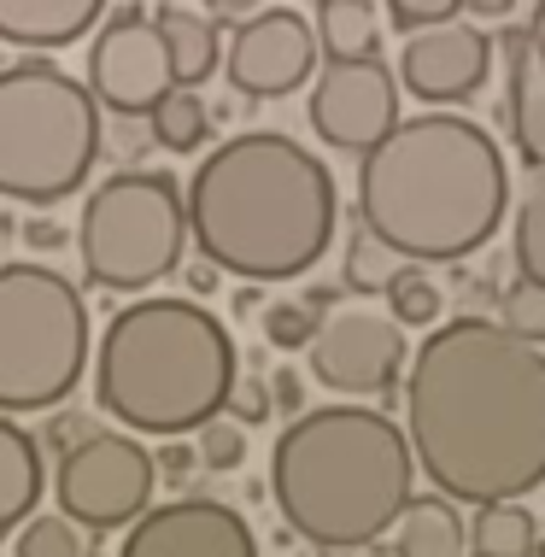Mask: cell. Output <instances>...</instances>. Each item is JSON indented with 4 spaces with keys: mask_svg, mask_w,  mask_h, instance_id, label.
I'll return each instance as SVG.
<instances>
[{
    "mask_svg": "<svg viewBox=\"0 0 545 557\" xmlns=\"http://www.w3.org/2000/svg\"><path fill=\"white\" fill-rule=\"evenodd\" d=\"M393 557H469V529L441 493H411L393 522Z\"/></svg>",
    "mask_w": 545,
    "mask_h": 557,
    "instance_id": "cell-18",
    "label": "cell"
},
{
    "mask_svg": "<svg viewBox=\"0 0 545 557\" xmlns=\"http://www.w3.org/2000/svg\"><path fill=\"white\" fill-rule=\"evenodd\" d=\"M36 499H41V451L18 423L0 417V534L24 529Z\"/></svg>",
    "mask_w": 545,
    "mask_h": 557,
    "instance_id": "cell-21",
    "label": "cell"
},
{
    "mask_svg": "<svg viewBox=\"0 0 545 557\" xmlns=\"http://www.w3.org/2000/svg\"><path fill=\"white\" fill-rule=\"evenodd\" d=\"M200 434V463L206 470H218V475H230L247 463V429L235 423V417H211L206 429H194Z\"/></svg>",
    "mask_w": 545,
    "mask_h": 557,
    "instance_id": "cell-29",
    "label": "cell"
},
{
    "mask_svg": "<svg viewBox=\"0 0 545 557\" xmlns=\"http://www.w3.org/2000/svg\"><path fill=\"white\" fill-rule=\"evenodd\" d=\"M270 411H276V405H270V387L259 382V375H235V387H230V405H223V417H235L240 429H252V423H264Z\"/></svg>",
    "mask_w": 545,
    "mask_h": 557,
    "instance_id": "cell-32",
    "label": "cell"
},
{
    "mask_svg": "<svg viewBox=\"0 0 545 557\" xmlns=\"http://www.w3.org/2000/svg\"><path fill=\"white\" fill-rule=\"evenodd\" d=\"M153 451L129 434H83L77 446H65L53 470V499H59V517L77 522V529H129L141 522L147 499H153Z\"/></svg>",
    "mask_w": 545,
    "mask_h": 557,
    "instance_id": "cell-9",
    "label": "cell"
},
{
    "mask_svg": "<svg viewBox=\"0 0 545 557\" xmlns=\"http://www.w3.org/2000/svg\"><path fill=\"white\" fill-rule=\"evenodd\" d=\"M417 458L405 429L370 405L299 411L270 446V499L317 552L340 557L393 534L411 505Z\"/></svg>",
    "mask_w": 545,
    "mask_h": 557,
    "instance_id": "cell-4",
    "label": "cell"
},
{
    "mask_svg": "<svg viewBox=\"0 0 545 557\" xmlns=\"http://www.w3.org/2000/svg\"><path fill=\"white\" fill-rule=\"evenodd\" d=\"M12 557H95V540L65 517H29L12 540Z\"/></svg>",
    "mask_w": 545,
    "mask_h": 557,
    "instance_id": "cell-27",
    "label": "cell"
},
{
    "mask_svg": "<svg viewBox=\"0 0 545 557\" xmlns=\"http://www.w3.org/2000/svg\"><path fill=\"white\" fill-rule=\"evenodd\" d=\"M405 270V259L393 247H382L363 223H352V235H346V288L358 294H387V282Z\"/></svg>",
    "mask_w": 545,
    "mask_h": 557,
    "instance_id": "cell-26",
    "label": "cell"
},
{
    "mask_svg": "<svg viewBox=\"0 0 545 557\" xmlns=\"http://www.w3.org/2000/svg\"><path fill=\"white\" fill-rule=\"evenodd\" d=\"M463 12V0H387V18L417 36V29H434V24H451Z\"/></svg>",
    "mask_w": 545,
    "mask_h": 557,
    "instance_id": "cell-31",
    "label": "cell"
},
{
    "mask_svg": "<svg viewBox=\"0 0 545 557\" xmlns=\"http://www.w3.org/2000/svg\"><path fill=\"white\" fill-rule=\"evenodd\" d=\"M317 335V311L306 299H282V306H264V341L276 346V352H299V346H311Z\"/></svg>",
    "mask_w": 545,
    "mask_h": 557,
    "instance_id": "cell-30",
    "label": "cell"
},
{
    "mask_svg": "<svg viewBox=\"0 0 545 557\" xmlns=\"http://www.w3.org/2000/svg\"><path fill=\"white\" fill-rule=\"evenodd\" d=\"M223 71H230L235 95L247 100H282L311 83L317 71V36L294 7H270L235 24L230 48H223Z\"/></svg>",
    "mask_w": 545,
    "mask_h": 557,
    "instance_id": "cell-13",
    "label": "cell"
},
{
    "mask_svg": "<svg viewBox=\"0 0 545 557\" xmlns=\"http://www.w3.org/2000/svg\"><path fill=\"white\" fill-rule=\"evenodd\" d=\"M387 318L399 323V329H441V282L429 276L422 264H405L399 276L387 282Z\"/></svg>",
    "mask_w": 545,
    "mask_h": 557,
    "instance_id": "cell-25",
    "label": "cell"
},
{
    "mask_svg": "<svg viewBox=\"0 0 545 557\" xmlns=\"http://www.w3.org/2000/svg\"><path fill=\"white\" fill-rule=\"evenodd\" d=\"M29 247H59V223H29Z\"/></svg>",
    "mask_w": 545,
    "mask_h": 557,
    "instance_id": "cell-37",
    "label": "cell"
},
{
    "mask_svg": "<svg viewBox=\"0 0 545 557\" xmlns=\"http://www.w3.org/2000/svg\"><path fill=\"white\" fill-rule=\"evenodd\" d=\"M469 552L475 557H534L540 552V522L522 499L517 505H481L469 522Z\"/></svg>",
    "mask_w": 545,
    "mask_h": 557,
    "instance_id": "cell-22",
    "label": "cell"
},
{
    "mask_svg": "<svg viewBox=\"0 0 545 557\" xmlns=\"http://www.w3.org/2000/svg\"><path fill=\"white\" fill-rule=\"evenodd\" d=\"M311 375L329 387V394H393L405 370V329L375 306H335L329 318H317L311 335Z\"/></svg>",
    "mask_w": 545,
    "mask_h": 557,
    "instance_id": "cell-10",
    "label": "cell"
},
{
    "mask_svg": "<svg viewBox=\"0 0 545 557\" xmlns=\"http://www.w3.org/2000/svg\"><path fill=\"white\" fill-rule=\"evenodd\" d=\"M510 259H517V276L545 288V164L528 171L522 200L510 212Z\"/></svg>",
    "mask_w": 545,
    "mask_h": 557,
    "instance_id": "cell-23",
    "label": "cell"
},
{
    "mask_svg": "<svg viewBox=\"0 0 545 557\" xmlns=\"http://www.w3.org/2000/svg\"><path fill=\"white\" fill-rule=\"evenodd\" d=\"M487 71H493V36L481 24H434V29H417L405 36L399 48V77L405 95H417L422 107H463L487 88Z\"/></svg>",
    "mask_w": 545,
    "mask_h": 557,
    "instance_id": "cell-14",
    "label": "cell"
},
{
    "mask_svg": "<svg viewBox=\"0 0 545 557\" xmlns=\"http://www.w3.org/2000/svg\"><path fill=\"white\" fill-rule=\"evenodd\" d=\"M171 88H176L171 53H164L159 24L147 12L124 7L112 24H100L95 48H88V95H95V107L117 112V117H141Z\"/></svg>",
    "mask_w": 545,
    "mask_h": 557,
    "instance_id": "cell-11",
    "label": "cell"
},
{
    "mask_svg": "<svg viewBox=\"0 0 545 557\" xmlns=\"http://www.w3.org/2000/svg\"><path fill=\"white\" fill-rule=\"evenodd\" d=\"M106 0H0V41L29 53H53L88 36L100 24Z\"/></svg>",
    "mask_w": 545,
    "mask_h": 557,
    "instance_id": "cell-16",
    "label": "cell"
},
{
    "mask_svg": "<svg viewBox=\"0 0 545 557\" xmlns=\"http://www.w3.org/2000/svg\"><path fill=\"white\" fill-rule=\"evenodd\" d=\"M311 129L317 141L340 147V153H370L375 141H387L399 124V77L382 59H363V65H323L311 83Z\"/></svg>",
    "mask_w": 545,
    "mask_h": 557,
    "instance_id": "cell-12",
    "label": "cell"
},
{
    "mask_svg": "<svg viewBox=\"0 0 545 557\" xmlns=\"http://www.w3.org/2000/svg\"><path fill=\"white\" fill-rule=\"evenodd\" d=\"M211 12H218V18H247L252 7H259V0H206Z\"/></svg>",
    "mask_w": 545,
    "mask_h": 557,
    "instance_id": "cell-36",
    "label": "cell"
},
{
    "mask_svg": "<svg viewBox=\"0 0 545 557\" xmlns=\"http://www.w3.org/2000/svg\"><path fill=\"white\" fill-rule=\"evenodd\" d=\"M510 7H517V0H463V12H475L481 24H505Z\"/></svg>",
    "mask_w": 545,
    "mask_h": 557,
    "instance_id": "cell-34",
    "label": "cell"
},
{
    "mask_svg": "<svg viewBox=\"0 0 545 557\" xmlns=\"http://www.w3.org/2000/svg\"><path fill=\"white\" fill-rule=\"evenodd\" d=\"M469 557H475V552H469Z\"/></svg>",
    "mask_w": 545,
    "mask_h": 557,
    "instance_id": "cell-41",
    "label": "cell"
},
{
    "mask_svg": "<svg viewBox=\"0 0 545 557\" xmlns=\"http://www.w3.org/2000/svg\"><path fill=\"white\" fill-rule=\"evenodd\" d=\"M534 557H545V540H540V552H534Z\"/></svg>",
    "mask_w": 545,
    "mask_h": 557,
    "instance_id": "cell-39",
    "label": "cell"
},
{
    "mask_svg": "<svg viewBox=\"0 0 545 557\" xmlns=\"http://www.w3.org/2000/svg\"><path fill=\"white\" fill-rule=\"evenodd\" d=\"M522 36H528V53H534L540 65H545V0H534V18H528Z\"/></svg>",
    "mask_w": 545,
    "mask_h": 557,
    "instance_id": "cell-35",
    "label": "cell"
},
{
    "mask_svg": "<svg viewBox=\"0 0 545 557\" xmlns=\"http://www.w3.org/2000/svg\"><path fill=\"white\" fill-rule=\"evenodd\" d=\"M510 164L475 117L417 112L358 159V223L405 264H458L498 235Z\"/></svg>",
    "mask_w": 545,
    "mask_h": 557,
    "instance_id": "cell-2",
    "label": "cell"
},
{
    "mask_svg": "<svg viewBox=\"0 0 545 557\" xmlns=\"http://www.w3.org/2000/svg\"><path fill=\"white\" fill-rule=\"evenodd\" d=\"M498 329H510L517 341H528V346H540V352H545V288H534V282H522V276L510 282Z\"/></svg>",
    "mask_w": 545,
    "mask_h": 557,
    "instance_id": "cell-28",
    "label": "cell"
},
{
    "mask_svg": "<svg viewBox=\"0 0 545 557\" xmlns=\"http://www.w3.org/2000/svg\"><path fill=\"white\" fill-rule=\"evenodd\" d=\"M88 364V306L53 264H0V417L71 399Z\"/></svg>",
    "mask_w": 545,
    "mask_h": 557,
    "instance_id": "cell-7",
    "label": "cell"
},
{
    "mask_svg": "<svg viewBox=\"0 0 545 557\" xmlns=\"http://www.w3.org/2000/svg\"><path fill=\"white\" fill-rule=\"evenodd\" d=\"M188 282H194V294H206V288H211V282H218V270H211V264H206V270H194V276H188Z\"/></svg>",
    "mask_w": 545,
    "mask_h": 557,
    "instance_id": "cell-38",
    "label": "cell"
},
{
    "mask_svg": "<svg viewBox=\"0 0 545 557\" xmlns=\"http://www.w3.org/2000/svg\"><path fill=\"white\" fill-rule=\"evenodd\" d=\"M498 48H505V77H510V141L528 171L545 164V65L528 53L522 29H498Z\"/></svg>",
    "mask_w": 545,
    "mask_h": 557,
    "instance_id": "cell-17",
    "label": "cell"
},
{
    "mask_svg": "<svg viewBox=\"0 0 545 557\" xmlns=\"http://www.w3.org/2000/svg\"><path fill=\"white\" fill-rule=\"evenodd\" d=\"M405 441L451 505H517L545 487V352L493 318L429 329L405 382Z\"/></svg>",
    "mask_w": 545,
    "mask_h": 557,
    "instance_id": "cell-1",
    "label": "cell"
},
{
    "mask_svg": "<svg viewBox=\"0 0 545 557\" xmlns=\"http://www.w3.org/2000/svg\"><path fill=\"white\" fill-rule=\"evenodd\" d=\"M311 36H317V53H329V65L382 59V24H375L370 0H323Z\"/></svg>",
    "mask_w": 545,
    "mask_h": 557,
    "instance_id": "cell-20",
    "label": "cell"
},
{
    "mask_svg": "<svg viewBox=\"0 0 545 557\" xmlns=\"http://www.w3.org/2000/svg\"><path fill=\"white\" fill-rule=\"evenodd\" d=\"M188 212L182 188L164 171H117L83 200L77 252L88 282L106 294H147L182 264Z\"/></svg>",
    "mask_w": 545,
    "mask_h": 557,
    "instance_id": "cell-8",
    "label": "cell"
},
{
    "mask_svg": "<svg viewBox=\"0 0 545 557\" xmlns=\"http://www.w3.org/2000/svg\"><path fill=\"white\" fill-rule=\"evenodd\" d=\"M270 405H282V411H306V387H299L294 370H276V382H270Z\"/></svg>",
    "mask_w": 545,
    "mask_h": 557,
    "instance_id": "cell-33",
    "label": "cell"
},
{
    "mask_svg": "<svg viewBox=\"0 0 545 557\" xmlns=\"http://www.w3.org/2000/svg\"><path fill=\"white\" fill-rule=\"evenodd\" d=\"M153 24H159L164 53H171L176 88H200L211 71H218V53H223L218 48V24H206L200 12H188V7H159Z\"/></svg>",
    "mask_w": 545,
    "mask_h": 557,
    "instance_id": "cell-19",
    "label": "cell"
},
{
    "mask_svg": "<svg viewBox=\"0 0 545 557\" xmlns=\"http://www.w3.org/2000/svg\"><path fill=\"white\" fill-rule=\"evenodd\" d=\"M147 124H153V141L164 147V153H194V147H206V135H211V112H206L200 88H171V95L147 112Z\"/></svg>",
    "mask_w": 545,
    "mask_h": 557,
    "instance_id": "cell-24",
    "label": "cell"
},
{
    "mask_svg": "<svg viewBox=\"0 0 545 557\" xmlns=\"http://www.w3.org/2000/svg\"><path fill=\"white\" fill-rule=\"evenodd\" d=\"M182 212L211 270L240 282H294L335 240L340 194L329 164L294 135L247 129L194 164Z\"/></svg>",
    "mask_w": 545,
    "mask_h": 557,
    "instance_id": "cell-3",
    "label": "cell"
},
{
    "mask_svg": "<svg viewBox=\"0 0 545 557\" xmlns=\"http://www.w3.org/2000/svg\"><path fill=\"white\" fill-rule=\"evenodd\" d=\"M317 7H323V0H317Z\"/></svg>",
    "mask_w": 545,
    "mask_h": 557,
    "instance_id": "cell-40",
    "label": "cell"
},
{
    "mask_svg": "<svg viewBox=\"0 0 545 557\" xmlns=\"http://www.w3.org/2000/svg\"><path fill=\"white\" fill-rule=\"evenodd\" d=\"M100 153V107L65 65L29 53L0 71V194L53 206L77 194Z\"/></svg>",
    "mask_w": 545,
    "mask_h": 557,
    "instance_id": "cell-6",
    "label": "cell"
},
{
    "mask_svg": "<svg viewBox=\"0 0 545 557\" xmlns=\"http://www.w3.org/2000/svg\"><path fill=\"white\" fill-rule=\"evenodd\" d=\"M117 557H259L247 517L223 499H171L129 522Z\"/></svg>",
    "mask_w": 545,
    "mask_h": 557,
    "instance_id": "cell-15",
    "label": "cell"
},
{
    "mask_svg": "<svg viewBox=\"0 0 545 557\" xmlns=\"http://www.w3.org/2000/svg\"><path fill=\"white\" fill-rule=\"evenodd\" d=\"M235 387L230 329L194 299H135L100 335L95 399L135 434H188L223 417Z\"/></svg>",
    "mask_w": 545,
    "mask_h": 557,
    "instance_id": "cell-5",
    "label": "cell"
}]
</instances>
